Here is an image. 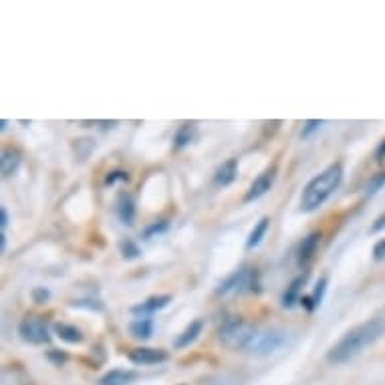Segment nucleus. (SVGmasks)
<instances>
[{
    "label": "nucleus",
    "instance_id": "20",
    "mask_svg": "<svg viewBox=\"0 0 385 385\" xmlns=\"http://www.w3.org/2000/svg\"><path fill=\"white\" fill-rule=\"evenodd\" d=\"M117 214L123 224H133L135 218V206H133V200L129 194H121L119 196V206H117Z\"/></svg>",
    "mask_w": 385,
    "mask_h": 385
},
{
    "label": "nucleus",
    "instance_id": "16",
    "mask_svg": "<svg viewBox=\"0 0 385 385\" xmlns=\"http://www.w3.org/2000/svg\"><path fill=\"white\" fill-rule=\"evenodd\" d=\"M303 284H304V277H297V279L291 280V284L287 287V291L282 292V299H280V303L284 309H292L294 304L299 303V294L303 291Z\"/></svg>",
    "mask_w": 385,
    "mask_h": 385
},
{
    "label": "nucleus",
    "instance_id": "12",
    "mask_svg": "<svg viewBox=\"0 0 385 385\" xmlns=\"http://www.w3.org/2000/svg\"><path fill=\"white\" fill-rule=\"evenodd\" d=\"M138 377L140 375L131 369H111L97 381V385H131Z\"/></svg>",
    "mask_w": 385,
    "mask_h": 385
},
{
    "label": "nucleus",
    "instance_id": "18",
    "mask_svg": "<svg viewBox=\"0 0 385 385\" xmlns=\"http://www.w3.org/2000/svg\"><path fill=\"white\" fill-rule=\"evenodd\" d=\"M55 333L61 341L65 343H83V333L75 325H67V323H55Z\"/></svg>",
    "mask_w": 385,
    "mask_h": 385
},
{
    "label": "nucleus",
    "instance_id": "5",
    "mask_svg": "<svg viewBox=\"0 0 385 385\" xmlns=\"http://www.w3.org/2000/svg\"><path fill=\"white\" fill-rule=\"evenodd\" d=\"M260 277L255 269H240L228 279L224 280L218 289V294H228V292H260Z\"/></svg>",
    "mask_w": 385,
    "mask_h": 385
},
{
    "label": "nucleus",
    "instance_id": "4",
    "mask_svg": "<svg viewBox=\"0 0 385 385\" xmlns=\"http://www.w3.org/2000/svg\"><path fill=\"white\" fill-rule=\"evenodd\" d=\"M284 343H287V333H282L280 329H258L257 337L252 339L246 353L267 357V355H272L274 351H279Z\"/></svg>",
    "mask_w": 385,
    "mask_h": 385
},
{
    "label": "nucleus",
    "instance_id": "28",
    "mask_svg": "<svg viewBox=\"0 0 385 385\" xmlns=\"http://www.w3.org/2000/svg\"><path fill=\"white\" fill-rule=\"evenodd\" d=\"M374 260H377V262H381V260H385V238H381V240H377L374 246Z\"/></svg>",
    "mask_w": 385,
    "mask_h": 385
},
{
    "label": "nucleus",
    "instance_id": "7",
    "mask_svg": "<svg viewBox=\"0 0 385 385\" xmlns=\"http://www.w3.org/2000/svg\"><path fill=\"white\" fill-rule=\"evenodd\" d=\"M274 180H277V168L272 165V168H269V170H265V172L258 175L257 180L250 184V188H248V192H246V196H245L246 204H250V202H255V200L262 198V196L269 192L270 188H272Z\"/></svg>",
    "mask_w": 385,
    "mask_h": 385
},
{
    "label": "nucleus",
    "instance_id": "8",
    "mask_svg": "<svg viewBox=\"0 0 385 385\" xmlns=\"http://www.w3.org/2000/svg\"><path fill=\"white\" fill-rule=\"evenodd\" d=\"M129 361L135 365H158L168 361V353L164 349H152V347H140L129 351Z\"/></svg>",
    "mask_w": 385,
    "mask_h": 385
},
{
    "label": "nucleus",
    "instance_id": "15",
    "mask_svg": "<svg viewBox=\"0 0 385 385\" xmlns=\"http://www.w3.org/2000/svg\"><path fill=\"white\" fill-rule=\"evenodd\" d=\"M325 292H327V279H319V282L315 284V291L309 297H303L301 299V304H303L307 311H315L317 307H321L323 299H325Z\"/></svg>",
    "mask_w": 385,
    "mask_h": 385
},
{
    "label": "nucleus",
    "instance_id": "1",
    "mask_svg": "<svg viewBox=\"0 0 385 385\" xmlns=\"http://www.w3.org/2000/svg\"><path fill=\"white\" fill-rule=\"evenodd\" d=\"M381 337H385V307H381L365 323L347 331L337 345L329 349L327 361L333 365H343L355 359L359 353L371 347L375 341H379Z\"/></svg>",
    "mask_w": 385,
    "mask_h": 385
},
{
    "label": "nucleus",
    "instance_id": "29",
    "mask_svg": "<svg viewBox=\"0 0 385 385\" xmlns=\"http://www.w3.org/2000/svg\"><path fill=\"white\" fill-rule=\"evenodd\" d=\"M384 230H385V212L384 214H379V216L374 220V224H371V232L374 234L384 232Z\"/></svg>",
    "mask_w": 385,
    "mask_h": 385
},
{
    "label": "nucleus",
    "instance_id": "24",
    "mask_svg": "<svg viewBox=\"0 0 385 385\" xmlns=\"http://www.w3.org/2000/svg\"><path fill=\"white\" fill-rule=\"evenodd\" d=\"M321 125H323V121H321V119H309V121H304L303 131H301V138H303V140L311 138L315 131H319V128H321Z\"/></svg>",
    "mask_w": 385,
    "mask_h": 385
},
{
    "label": "nucleus",
    "instance_id": "10",
    "mask_svg": "<svg viewBox=\"0 0 385 385\" xmlns=\"http://www.w3.org/2000/svg\"><path fill=\"white\" fill-rule=\"evenodd\" d=\"M321 232H311L307 238H303V242L299 245V252H297V262L299 267H307L313 257L317 255V248L321 245Z\"/></svg>",
    "mask_w": 385,
    "mask_h": 385
},
{
    "label": "nucleus",
    "instance_id": "13",
    "mask_svg": "<svg viewBox=\"0 0 385 385\" xmlns=\"http://www.w3.org/2000/svg\"><path fill=\"white\" fill-rule=\"evenodd\" d=\"M236 175H238V160L232 158V160L224 162V164L216 170L214 180H216L218 186H230L234 180H236Z\"/></svg>",
    "mask_w": 385,
    "mask_h": 385
},
{
    "label": "nucleus",
    "instance_id": "25",
    "mask_svg": "<svg viewBox=\"0 0 385 385\" xmlns=\"http://www.w3.org/2000/svg\"><path fill=\"white\" fill-rule=\"evenodd\" d=\"M51 299V292L45 289V287H36V289H33V301H35L36 304H45Z\"/></svg>",
    "mask_w": 385,
    "mask_h": 385
},
{
    "label": "nucleus",
    "instance_id": "3",
    "mask_svg": "<svg viewBox=\"0 0 385 385\" xmlns=\"http://www.w3.org/2000/svg\"><path fill=\"white\" fill-rule=\"evenodd\" d=\"M257 325L248 323V321L240 319V317H230V319H226V321L222 323L218 337H220L222 345H226V347H230V349L245 351L246 353L248 345L252 343V339L257 337Z\"/></svg>",
    "mask_w": 385,
    "mask_h": 385
},
{
    "label": "nucleus",
    "instance_id": "23",
    "mask_svg": "<svg viewBox=\"0 0 385 385\" xmlns=\"http://www.w3.org/2000/svg\"><path fill=\"white\" fill-rule=\"evenodd\" d=\"M119 248H121V255H123V258H128V260H133V258H138L141 255L140 246L135 245L133 240H123V242L119 245Z\"/></svg>",
    "mask_w": 385,
    "mask_h": 385
},
{
    "label": "nucleus",
    "instance_id": "14",
    "mask_svg": "<svg viewBox=\"0 0 385 385\" xmlns=\"http://www.w3.org/2000/svg\"><path fill=\"white\" fill-rule=\"evenodd\" d=\"M129 333L133 339H141L148 341L153 335V319L152 317H138L131 325H129Z\"/></svg>",
    "mask_w": 385,
    "mask_h": 385
},
{
    "label": "nucleus",
    "instance_id": "21",
    "mask_svg": "<svg viewBox=\"0 0 385 385\" xmlns=\"http://www.w3.org/2000/svg\"><path fill=\"white\" fill-rule=\"evenodd\" d=\"M192 140H194V125H192V123H184V125H180V129L175 131L174 148L175 150H182V148H186Z\"/></svg>",
    "mask_w": 385,
    "mask_h": 385
},
{
    "label": "nucleus",
    "instance_id": "26",
    "mask_svg": "<svg viewBox=\"0 0 385 385\" xmlns=\"http://www.w3.org/2000/svg\"><path fill=\"white\" fill-rule=\"evenodd\" d=\"M129 175L128 172H123V170H115V172H109V175L106 178V184H115V182H128Z\"/></svg>",
    "mask_w": 385,
    "mask_h": 385
},
{
    "label": "nucleus",
    "instance_id": "22",
    "mask_svg": "<svg viewBox=\"0 0 385 385\" xmlns=\"http://www.w3.org/2000/svg\"><path fill=\"white\" fill-rule=\"evenodd\" d=\"M385 186V172H379V174H375L369 182H367V186H365V196H374L377 194L379 190H384Z\"/></svg>",
    "mask_w": 385,
    "mask_h": 385
},
{
    "label": "nucleus",
    "instance_id": "31",
    "mask_svg": "<svg viewBox=\"0 0 385 385\" xmlns=\"http://www.w3.org/2000/svg\"><path fill=\"white\" fill-rule=\"evenodd\" d=\"M6 224H9V212L6 208H0V230L2 232L6 230Z\"/></svg>",
    "mask_w": 385,
    "mask_h": 385
},
{
    "label": "nucleus",
    "instance_id": "19",
    "mask_svg": "<svg viewBox=\"0 0 385 385\" xmlns=\"http://www.w3.org/2000/svg\"><path fill=\"white\" fill-rule=\"evenodd\" d=\"M269 226H270L269 216L260 218V222H258L257 226L252 228V232H250L248 240H246V248H248V250L257 248V246L262 242V238H265V236H267V232H269Z\"/></svg>",
    "mask_w": 385,
    "mask_h": 385
},
{
    "label": "nucleus",
    "instance_id": "9",
    "mask_svg": "<svg viewBox=\"0 0 385 385\" xmlns=\"http://www.w3.org/2000/svg\"><path fill=\"white\" fill-rule=\"evenodd\" d=\"M170 303H172V297H170V294H155V297L145 299L143 303L131 307V313H133V315L150 317L153 315V313H158V311L165 309Z\"/></svg>",
    "mask_w": 385,
    "mask_h": 385
},
{
    "label": "nucleus",
    "instance_id": "33",
    "mask_svg": "<svg viewBox=\"0 0 385 385\" xmlns=\"http://www.w3.org/2000/svg\"><path fill=\"white\" fill-rule=\"evenodd\" d=\"M0 248H2V252L6 250V234L4 232L0 234Z\"/></svg>",
    "mask_w": 385,
    "mask_h": 385
},
{
    "label": "nucleus",
    "instance_id": "17",
    "mask_svg": "<svg viewBox=\"0 0 385 385\" xmlns=\"http://www.w3.org/2000/svg\"><path fill=\"white\" fill-rule=\"evenodd\" d=\"M0 168H2L4 178H11V175L16 174L21 168V153L16 150H4L2 158H0Z\"/></svg>",
    "mask_w": 385,
    "mask_h": 385
},
{
    "label": "nucleus",
    "instance_id": "11",
    "mask_svg": "<svg viewBox=\"0 0 385 385\" xmlns=\"http://www.w3.org/2000/svg\"><path fill=\"white\" fill-rule=\"evenodd\" d=\"M202 329H204V321H200V319L192 321V323L178 335V339H175V349H186V347H190V345L202 335Z\"/></svg>",
    "mask_w": 385,
    "mask_h": 385
},
{
    "label": "nucleus",
    "instance_id": "30",
    "mask_svg": "<svg viewBox=\"0 0 385 385\" xmlns=\"http://www.w3.org/2000/svg\"><path fill=\"white\" fill-rule=\"evenodd\" d=\"M48 359H51V361H55L57 365H61V363L67 361V355H65V353H61V351H48Z\"/></svg>",
    "mask_w": 385,
    "mask_h": 385
},
{
    "label": "nucleus",
    "instance_id": "27",
    "mask_svg": "<svg viewBox=\"0 0 385 385\" xmlns=\"http://www.w3.org/2000/svg\"><path fill=\"white\" fill-rule=\"evenodd\" d=\"M168 230V220H160V222H153L152 226L145 230V238H152L153 234H162Z\"/></svg>",
    "mask_w": 385,
    "mask_h": 385
},
{
    "label": "nucleus",
    "instance_id": "6",
    "mask_svg": "<svg viewBox=\"0 0 385 385\" xmlns=\"http://www.w3.org/2000/svg\"><path fill=\"white\" fill-rule=\"evenodd\" d=\"M19 335L31 345H45V343L51 341L47 323L41 317H26L23 323L19 325Z\"/></svg>",
    "mask_w": 385,
    "mask_h": 385
},
{
    "label": "nucleus",
    "instance_id": "2",
    "mask_svg": "<svg viewBox=\"0 0 385 385\" xmlns=\"http://www.w3.org/2000/svg\"><path fill=\"white\" fill-rule=\"evenodd\" d=\"M341 182H343V165H341V162H335V164L325 168L321 174L315 175V178L304 186L303 194H301V210H319V208L335 194V190L341 186Z\"/></svg>",
    "mask_w": 385,
    "mask_h": 385
},
{
    "label": "nucleus",
    "instance_id": "32",
    "mask_svg": "<svg viewBox=\"0 0 385 385\" xmlns=\"http://www.w3.org/2000/svg\"><path fill=\"white\" fill-rule=\"evenodd\" d=\"M375 160H377V162H384L385 160V140L377 145V150H375Z\"/></svg>",
    "mask_w": 385,
    "mask_h": 385
}]
</instances>
